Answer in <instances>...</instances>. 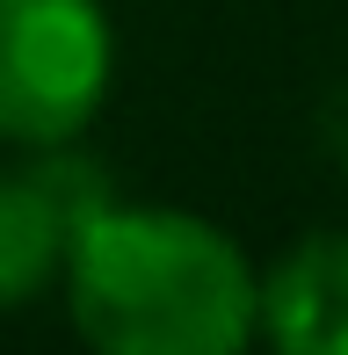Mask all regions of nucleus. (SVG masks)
<instances>
[{
    "mask_svg": "<svg viewBox=\"0 0 348 355\" xmlns=\"http://www.w3.org/2000/svg\"><path fill=\"white\" fill-rule=\"evenodd\" d=\"M116 80V22L102 0H0V145H80Z\"/></svg>",
    "mask_w": 348,
    "mask_h": 355,
    "instance_id": "obj_2",
    "label": "nucleus"
},
{
    "mask_svg": "<svg viewBox=\"0 0 348 355\" xmlns=\"http://www.w3.org/2000/svg\"><path fill=\"white\" fill-rule=\"evenodd\" d=\"M254 334L283 355H348V232H305L261 268Z\"/></svg>",
    "mask_w": 348,
    "mask_h": 355,
    "instance_id": "obj_4",
    "label": "nucleus"
},
{
    "mask_svg": "<svg viewBox=\"0 0 348 355\" xmlns=\"http://www.w3.org/2000/svg\"><path fill=\"white\" fill-rule=\"evenodd\" d=\"M109 196L116 189L80 145H51L29 153L22 167H0V312H22L44 290H58L80 218L102 211Z\"/></svg>",
    "mask_w": 348,
    "mask_h": 355,
    "instance_id": "obj_3",
    "label": "nucleus"
},
{
    "mask_svg": "<svg viewBox=\"0 0 348 355\" xmlns=\"http://www.w3.org/2000/svg\"><path fill=\"white\" fill-rule=\"evenodd\" d=\"M320 145H327V159L348 174V80L320 102Z\"/></svg>",
    "mask_w": 348,
    "mask_h": 355,
    "instance_id": "obj_5",
    "label": "nucleus"
},
{
    "mask_svg": "<svg viewBox=\"0 0 348 355\" xmlns=\"http://www.w3.org/2000/svg\"><path fill=\"white\" fill-rule=\"evenodd\" d=\"M66 319L102 355H240L261 327V268L225 225L123 203L80 218L58 268Z\"/></svg>",
    "mask_w": 348,
    "mask_h": 355,
    "instance_id": "obj_1",
    "label": "nucleus"
}]
</instances>
